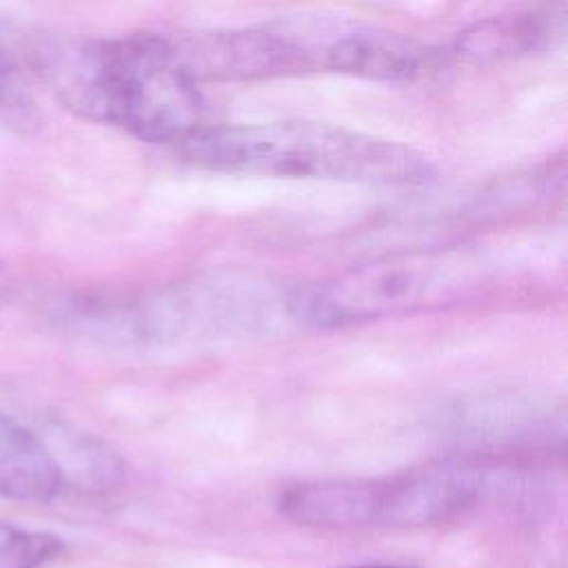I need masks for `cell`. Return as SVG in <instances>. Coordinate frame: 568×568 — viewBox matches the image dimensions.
Wrapping results in <instances>:
<instances>
[{
  "mask_svg": "<svg viewBox=\"0 0 568 568\" xmlns=\"http://www.w3.org/2000/svg\"><path fill=\"white\" fill-rule=\"evenodd\" d=\"M33 73L73 111L146 142H184L204 100L169 55L162 36L33 42Z\"/></svg>",
  "mask_w": 568,
  "mask_h": 568,
  "instance_id": "obj_1",
  "label": "cell"
},
{
  "mask_svg": "<svg viewBox=\"0 0 568 568\" xmlns=\"http://www.w3.org/2000/svg\"><path fill=\"white\" fill-rule=\"evenodd\" d=\"M182 155L222 173L366 184H419L433 173L406 144L308 120L202 126L182 142Z\"/></svg>",
  "mask_w": 568,
  "mask_h": 568,
  "instance_id": "obj_2",
  "label": "cell"
},
{
  "mask_svg": "<svg viewBox=\"0 0 568 568\" xmlns=\"http://www.w3.org/2000/svg\"><path fill=\"white\" fill-rule=\"evenodd\" d=\"M501 468L479 459H444L377 479H315L284 488V517L311 528L428 526L446 521L497 493Z\"/></svg>",
  "mask_w": 568,
  "mask_h": 568,
  "instance_id": "obj_3",
  "label": "cell"
},
{
  "mask_svg": "<svg viewBox=\"0 0 568 568\" xmlns=\"http://www.w3.org/2000/svg\"><path fill=\"white\" fill-rule=\"evenodd\" d=\"M484 271L464 251L388 255L293 293L291 313L315 326H348L435 311L479 291Z\"/></svg>",
  "mask_w": 568,
  "mask_h": 568,
  "instance_id": "obj_4",
  "label": "cell"
},
{
  "mask_svg": "<svg viewBox=\"0 0 568 568\" xmlns=\"http://www.w3.org/2000/svg\"><path fill=\"white\" fill-rule=\"evenodd\" d=\"M337 18H286L246 29L162 36L173 62L193 80H262L328 71Z\"/></svg>",
  "mask_w": 568,
  "mask_h": 568,
  "instance_id": "obj_5",
  "label": "cell"
},
{
  "mask_svg": "<svg viewBox=\"0 0 568 568\" xmlns=\"http://www.w3.org/2000/svg\"><path fill=\"white\" fill-rule=\"evenodd\" d=\"M566 0H535L524 11L486 18L464 29L455 40V53L475 64H490L544 49L561 38Z\"/></svg>",
  "mask_w": 568,
  "mask_h": 568,
  "instance_id": "obj_6",
  "label": "cell"
},
{
  "mask_svg": "<svg viewBox=\"0 0 568 568\" xmlns=\"http://www.w3.org/2000/svg\"><path fill=\"white\" fill-rule=\"evenodd\" d=\"M64 484L53 448L0 410V499L47 504Z\"/></svg>",
  "mask_w": 568,
  "mask_h": 568,
  "instance_id": "obj_7",
  "label": "cell"
},
{
  "mask_svg": "<svg viewBox=\"0 0 568 568\" xmlns=\"http://www.w3.org/2000/svg\"><path fill=\"white\" fill-rule=\"evenodd\" d=\"M62 550L60 537L0 521V568H40Z\"/></svg>",
  "mask_w": 568,
  "mask_h": 568,
  "instance_id": "obj_8",
  "label": "cell"
},
{
  "mask_svg": "<svg viewBox=\"0 0 568 568\" xmlns=\"http://www.w3.org/2000/svg\"><path fill=\"white\" fill-rule=\"evenodd\" d=\"M33 71V44H24L9 29L0 27V95H9L22 75V69Z\"/></svg>",
  "mask_w": 568,
  "mask_h": 568,
  "instance_id": "obj_9",
  "label": "cell"
},
{
  "mask_svg": "<svg viewBox=\"0 0 568 568\" xmlns=\"http://www.w3.org/2000/svg\"><path fill=\"white\" fill-rule=\"evenodd\" d=\"M355 568H410V566H393V564H364V566H355Z\"/></svg>",
  "mask_w": 568,
  "mask_h": 568,
  "instance_id": "obj_10",
  "label": "cell"
}]
</instances>
